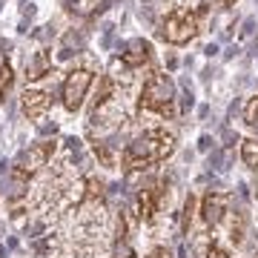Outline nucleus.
<instances>
[{"label": "nucleus", "instance_id": "f257e3e1", "mask_svg": "<svg viewBox=\"0 0 258 258\" xmlns=\"http://www.w3.org/2000/svg\"><path fill=\"white\" fill-rule=\"evenodd\" d=\"M172 152H175V135L166 129H149L123 149V166L126 169H147L152 164L166 161Z\"/></svg>", "mask_w": 258, "mask_h": 258}, {"label": "nucleus", "instance_id": "f03ea898", "mask_svg": "<svg viewBox=\"0 0 258 258\" xmlns=\"http://www.w3.org/2000/svg\"><path fill=\"white\" fill-rule=\"evenodd\" d=\"M141 109L158 112L164 118H172L175 115V83H172L169 75L155 72L147 78L144 89H141Z\"/></svg>", "mask_w": 258, "mask_h": 258}, {"label": "nucleus", "instance_id": "7ed1b4c3", "mask_svg": "<svg viewBox=\"0 0 258 258\" xmlns=\"http://www.w3.org/2000/svg\"><path fill=\"white\" fill-rule=\"evenodd\" d=\"M201 15L204 9H175L166 15V20L161 23V37H164L166 43H172V46H184L189 43L195 35H198V29H201Z\"/></svg>", "mask_w": 258, "mask_h": 258}, {"label": "nucleus", "instance_id": "20e7f679", "mask_svg": "<svg viewBox=\"0 0 258 258\" xmlns=\"http://www.w3.org/2000/svg\"><path fill=\"white\" fill-rule=\"evenodd\" d=\"M52 155H55V141H37V144H29V147L18 155L12 172H15V178L26 181V178L35 175L40 166H46Z\"/></svg>", "mask_w": 258, "mask_h": 258}, {"label": "nucleus", "instance_id": "39448f33", "mask_svg": "<svg viewBox=\"0 0 258 258\" xmlns=\"http://www.w3.org/2000/svg\"><path fill=\"white\" fill-rule=\"evenodd\" d=\"M92 81H95V75L89 69H72V72L66 75L63 86H60V103L69 112H78L83 106V98L89 92Z\"/></svg>", "mask_w": 258, "mask_h": 258}, {"label": "nucleus", "instance_id": "423d86ee", "mask_svg": "<svg viewBox=\"0 0 258 258\" xmlns=\"http://www.w3.org/2000/svg\"><path fill=\"white\" fill-rule=\"evenodd\" d=\"M227 207H230V195L221 192V189H210V192L204 195V201H201V218H204V224H207V227L221 224Z\"/></svg>", "mask_w": 258, "mask_h": 258}, {"label": "nucleus", "instance_id": "0eeeda50", "mask_svg": "<svg viewBox=\"0 0 258 258\" xmlns=\"http://www.w3.org/2000/svg\"><path fill=\"white\" fill-rule=\"evenodd\" d=\"M149 55H152V46H149L144 37H135V40H129L126 46H123L120 63L129 66V69H138V66H144L149 60Z\"/></svg>", "mask_w": 258, "mask_h": 258}, {"label": "nucleus", "instance_id": "6e6552de", "mask_svg": "<svg viewBox=\"0 0 258 258\" xmlns=\"http://www.w3.org/2000/svg\"><path fill=\"white\" fill-rule=\"evenodd\" d=\"M52 106V95L43 92V89H26L23 92V112L29 118H40L46 115V109Z\"/></svg>", "mask_w": 258, "mask_h": 258}, {"label": "nucleus", "instance_id": "1a4fd4ad", "mask_svg": "<svg viewBox=\"0 0 258 258\" xmlns=\"http://www.w3.org/2000/svg\"><path fill=\"white\" fill-rule=\"evenodd\" d=\"M158 201H161V189L155 184L144 186L138 192V218L141 221H152L158 212Z\"/></svg>", "mask_w": 258, "mask_h": 258}, {"label": "nucleus", "instance_id": "9d476101", "mask_svg": "<svg viewBox=\"0 0 258 258\" xmlns=\"http://www.w3.org/2000/svg\"><path fill=\"white\" fill-rule=\"evenodd\" d=\"M241 161H244L249 169H258V141L255 138L241 141Z\"/></svg>", "mask_w": 258, "mask_h": 258}, {"label": "nucleus", "instance_id": "9b49d317", "mask_svg": "<svg viewBox=\"0 0 258 258\" xmlns=\"http://www.w3.org/2000/svg\"><path fill=\"white\" fill-rule=\"evenodd\" d=\"M46 72H49V57H46V52H40L35 57V63L26 66V78L29 81H37V78H43Z\"/></svg>", "mask_w": 258, "mask_h": 258}, {"label": "nucleus", "instance_id": "f8f14e48", "mask_svg": "<svg viewBox=\"0 0 258 258\" xmlns=\"http://www.w3.org/2000/svg\"><path fill=\"white\" fill-rule=\"evenodd\" d=\"M12 81H15L12 66L3 63V66H0V101H6V95H9V89H12Z\"/></svg>", "mask_w": 258, "mask_h": 258}, {"label": "nucleus", "instance_id": "ddd939ff", "mask_svg": "<svg viewBox=\"0 0 258 258\" xmlns=\"http://www.w3.org/2000/svg\"><path fill=\"white\" fill-rule=\"evenodd\" d=\"M244 230H247V218H244V212H238V215H235V221H232L230 238L235 241V244H241V241H244Z\"/></svg>", "mask_w": 258, "mask_h": 258}, {"label": "nucleus", "instance_id": "4468645a", "mask_svg": "<svg viewBox=\"0 0 258 258\" xmlns=\"http://www.w3.org/2000/svg\"><path fill=\"white\" fill-rule=\"evenodd\" d=\"M247 123L249 126H258V98L247 103Z\"/></svg>", "mask_w": 258, "mask_h": 258}, {"label": "nucleus", "instance_id": "2eb2a0df", "mask_svg": "<svg viewBox=\"0 0 258 258\" xmlns=\"http://www.w3.org/2000/svg\"><path fill=\"white\" fill-rule=\"evenodd\" d=\"M204 258H232V255H230V252H227L224 247H218V244H212V247L207 249V255H204Z\"/></svg>", "mask_w": 258, "mask_h": 258}, {"label": "nucleus", "instance_id": "dca6fc26", "mask_svg": "<svg viewBox=\"0 0 258 258\" xmlns=\"http://www.w3.org/2000/svg\"><path fill=\"white\" fill-rule=\"evenodd\" d=\"M147 258H172V252H169L166 247H155V249H152V252H149Z\"/></svg>", "mask_w": 258, "mask_h": 258}, {"label": "nucleus", "instance_id": "f3484780", "mask_svg": "<svg viewBox=\"0 0 258 258\" xmlns=\"http://www.w3.org/2000/svg\"><path fill=\"white\" fill-rule=\"evenodd\" d=\"M221 3H224V6H232V3H235V0H221Z\"/></svg>", "mask_w": 258, "mask_h": 258}]
</instances>
